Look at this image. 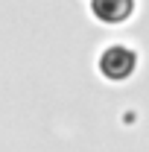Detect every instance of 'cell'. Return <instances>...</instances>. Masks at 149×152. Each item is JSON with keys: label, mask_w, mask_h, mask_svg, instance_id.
I'll return each instance as SVG.
<instances>
[{"label": "cell", "mask_w": 149, "mask_h": 152, "mask_svg": "<svg viewBox=\"0 0 149 152\" xmlns=\"http://www.w3.org/2000/svg\"><path fill=\"white\" fill-rule=\"evenodd\" d=\"M96 67L108 82H126L137 67V53L131 47H126V44H111V47H105L99 53Z\"/></svg>", "instance_id": "1"}, {"label": "cell", "mask_w": 149, "mask_h": 152, "mask_svg": "<svg viewBox=\"0 0 149 152\" xmlns=\"http://www.w3.org/2000/svg\"><path fill=\"white\" fill-rule=\"evenodd\" d=\"M134 12V0H91V15L99 23H123Z\"/></svg>", "instance_id": "2"}]
</instances>
